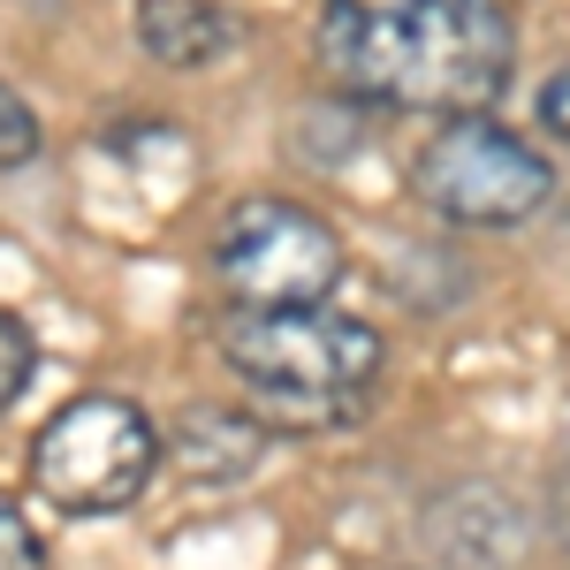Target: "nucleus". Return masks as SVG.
Returning a JSON list of instances; mask_svg holds the SVG:
<instances>
[{
    "mask_svg": "<svg viewBox=\"0 0 570 570\" xmlns=\"http://www.w3.org/2000/svg\"><path fill=\"white\" fill-rule=\"evenodd\" d=\"M426 0H327V16H411Z\"/></svg>",
    "mask_w": 570,
    "mask_h": 570,
    "instance_id": "ddd939ff",
    "label": "nucleus"
},
{
    "mask_svg": "<svg viewBox=\"0 0 570 570\" xmlns=\"http://www.w3.org/2000/svg\"><path fill=\"white\" fill-rule=\"evenodd\" d=\"M31 373H39V343H31V327H23L16 312L0 305V411L31 389Z\"/></svg>",
    "mask_w": 570,
    "mask_h": 570,
    "instance_id": "9b49d317",
    "label": "nucleus"
},
{
    "mask_svg": "<svg viewBox=\"0 0 570 570\" xmlns=\"http://www.w3.org/2000/svg\"><path fill=\"white\" fill-rule=\"evenodd\" d=\"M411 190L456 228H518L556 198V168L518 130H502L487 115H456L419 145Z\"/></svg>",
    "mask_w": 570,
    "mask_h": 570,
    "instance_id": "39448f33",
    "label": "nucleus"
},
{
    "mask_svg": "<svg viewBox=\"0 0 570 570\" xmlns=\"http://www.w3.org/2000/svg\"><path fill=\"white\" fill-rule=\"evenodd\" d=\"M381 570H426V563H381Z\"/></svg>",
    "mask_w": 570,
    "mask_h": 570,
    "instance_id": "2eb2a0df",
    "label": "nucleus"
},
{
    "mask_svg": "<svg viewBox=\"0 0 570 570\" xmlns=\"http://www.w3.org/2000/svg\"><path fill=\"white\" fill-rule=\"evenodd\" d=\"M137 46L168 69H206L236 46V23L214 0H137Z\"/></svg>",
    "mask_w": 570,
    "mask_h": 570,
    "instance_id": "6e6552de",
    "label": "nucleus"
},
{
    "mask_svg": "<svg viewBox=\"0 0 570 570\" xmlns=\"http://www.w3.org/2000/svg\"><path fill=\"white\" fill-rule=\"evenodd\" d=\"M46 153V130H39V115L23 107V91L0 77V176H16V168H31Z\"/></svg>",
    "mask_w": 570,
    "mask_h": 570,
    "instance_id": "1a4fd4ad",
    "label": "nucleus"
},
{
    "mask_svg": "<svg viewBox=\"0 0 570 570\" xmlns=\"http://www.w3.org/2000/svg\"><path fill=\"white\" fill-rule=\"evenodd\" d=\"M266 441H274V426H266L259 411L190 403L176 419V434H168V456H176L198 487H228V480H252V472H259Z\"/></svg>",
    "mask_w": 570,
    "mask_h": 570,
    "instance_id": "0eeeda50",
    "label": "nucleus"
},
{
    "mask_svg": "<svg viewBox=\"0 0 570 570\" xmlns=\"http://www.w3.org/2000/svg\"><path fill=\"white\" fill-rule=\"evenodd\" d=\"M426 540L464 570H502L525 548V510L502 487H449L426 510Z\"/></svg>",
    "mask_w": 570,
    "mask_h": 570,
    "instance_id": "423d86ee",
    "label": "nucleus"
},
{
    "mask_svg": "<svg viewBox=\"0 0 570 570\" xmlns=\"http://www.w3.org/2000/svg\"><path fill=\"white\" fill-rule=\"evenodd\" d=\"M53 556H46V532L31 525V510L0 487V570H46Z\"/></svg>",
    "mask_w": 570,
    "mask_h": 570,
    "instance_id": "9d476101",
    "label": "nucleus"
},
{
    "mask_svg": "<svg viewBox=\"0 0 570 570\" xmlns=\"http://www.w3.org/2000/svg\"><path fill=\"white\" fill-rule=\"evenodd\" d=\"M518 31L502 0H426L411 16H320V69L357 107L480 115L502 99Z\"/></svg>",
    "mask_w": 570,
    "mask_h": 570,
    "instance_id": "f257e3e1",
    "label": "nucleus"
},
{
    "mask_svg": "<svg viewBox=\"0 0 570 570\" xmlns=\"http://www.w3.org/2000/svg\"><path fill=\"white\" fill-rule=\"evenodd\" d=\"M160 472V426L130 395H69L31 441V487L69 518H115Z\"/></svg>",
    "mask_w": 570,
    "mask_h": 570,
    "instance_id": "20e7f679",
    "label": "nucleus"
},
{
    "mask_svg": "<svg viewBox=\"0 0 570 570\" xmlns=\"http://www.w3.org/2000/svg\"><path fill=\"white\" fill-rule=\"evenodd\" d=\"M343 236L335 220L297 206V198H236L214 228V274L236 312H305L343 289Z\"/></svg>",
    "mask_w": 570,
    "mask_h": 570,
    "instance_id": "7ed1b4c3",
    "label": "nucleus"
},
{
    "mask_svg": "<svg viewBox=\"0 0 570 570\" xmlns=\"http://www.w3.org/2000/svg\"><path fill=\"white\" fill-rule=\"evenodd\" d=\"M556 518H563V532H570V456H563V472H556Z\"/></svg>",
    "mask_w": 570,
    "mask_h": 570,
    "instance_id": "4468645a",
    "label": "nucleus"
},
{
    "mask_svg": "<svg viewBox=\"0 0 570 570\" xmlns=\"http://www.w3.org/2000/svg\"><path fill=\"white\" fill-rule=\"evenodd\" d=\"M540 122H548L556 137H570V61L548 77V85H540Z\"/></svg>",
    "mask_w": 570,
    "mask_h": 570,
    "instance_id": "f8f14e48",
    "label": "nucleus"
},
{
    "mask_svg": "<svg viewBox=\"0 0 570 570\" xmlns=\"http://www.w3.org/2000/svg\"><path fill=\"white\" fill-rule=\"evenodd\" d=\"M220 357H228L236 389L252 395V411L266 426L320 434V426H351L365 411L389 351H381L373 320L305 305V312H228Z\"/></svg>",
    "mask_w": 570,
    "mask_h": 570,
    "instance_id": "f03ea898",
    "label": "nucleus"
}]
</instances>
